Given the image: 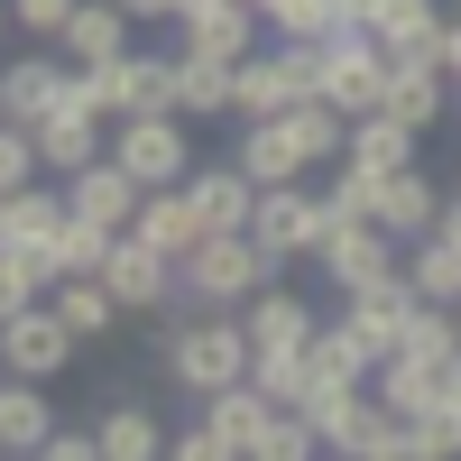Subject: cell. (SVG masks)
<instances>
[{"mask_svg":"<svg viewBox=\"0 0 461 461\" xmlns=\"http://www.w3.org/2000/svg\"><path fill=\"white\" fill-rule=\"evenodd\" d=\"M267 277H277V267H267V249L249 230H203V240L176 258V295L185 304H230V314H240Z\"/></svg>","mask_w":461,"mask_h":461,"instance_id":"obj_1","label":"cell"},{"mask_svg":"<svg viewBox=\"0 0 461 461\" xmlns=\"http://www.w3.org/2000/svg\"><path fill=\"white\" fill-rule=\"evenodd\" d=\"M314 65H323V37H295V47H249L240 65H230V121H277L286 102L314 93Z\"/></svg>","mask_w":461,"mask_h":461,"instance_id":"obj_2","label":"cell"},{"mask_svg":"<svg viewBox=\"0 0 461 461\" xmlns=\"http://www.w3.org/2000/svg\"><path fill=\"white\" fill-rule=\"evenodd\" d=\"M323 230H332V203H323L314 176H295V185H258V203H249V240L267 249V267H277V277H286L295 258L323 249Z\"/></svg>","mask_w":461,"mask_h":461,"instance_id":"obj_3","label":"cell"},{"mask_svg":"<svg viewBox=\"0 0 461 461\" xmlns=\"http://www.w3.org/2000/svg\"><path fill=\"white\" fill-rule=\"evenodd\" d=\"M111 158H121L139 185H185V167H194L185 111H121V121H111Z\"/></svg>","mask_w":461,"mask_h":461,"instance_id":"obj_4","label":"cell"},{"mask_svg":"<svg viewBox=\"0 0 461 461\" xmlns=\"http://www.w3.org/2000/svg\"><path fill=\"white\" fill-rule=\"evenodd\" d=\"M378 84H388V47H378L369 28H332L323 65H314V93L341 111V121H360V111H378Z\"/></svg>","mask_w":461,"mask_h":461,"instance_id":"obj_5","label":"cell"},{"mask_svg":"<svg viewBox=\"0 0 461 461\" xmlns=\"http://www.w3.org/2000/svg\"><path fill=\"white\" fill-rule=\"evenodd\" d=\"M0 369H19V378H65L74 369V323L56 314L47 295L0 314Z\"/></svg>","mask_w":461,"mask_h":461,"instance_id":"obj_6","label":"cell"},{"mask_svg":"<svg viewBox=\"0 0 461 461\" xmlns=\"http://www.w3.org/2000/svg\"><path fill=\"white\" fill-rule=\"evenodd\" d=\"M93 277L121 295V314H158V304H176V258L158 240H139V230H111V249Z\"/></svg>","mask_w":461,"mask_h":461,"instance_id":"obj_7","label":"cell"},{"mask_svg":"<svg viewBox=\"0 0 461 461\" xmlns=\"http://www.w3.org/2000/svg\"><path fill=\"white\" fill-rule=\"evenodd\" d=\"M28 130H37V167H47V176H74V167H93L102 148H111V121H102L84 93H74V65H65V102L37 111Z\"/></svg>","mask_w":461,"mask_h":461,"instance_id":"obj_8","label":"cell"},{"mask_svg":"<svg viewBox=\"0 0 461 461\" xmlns=\"http://www.w3.org/2000/svg\"><path fill=\"white\" fill-rule=\"evenodd\" d=\"M167 28H176V47H185V56H221V65H240L249 47H267L258 0H185Z\"/></svg>","mask_w":461,"mask_h":461,"instance_id":"obj_9","label":"cell"},{"mask_svg":"<svg viewBox=\"0 0 461 461\" xmlns=\"http://www.w3.org/2000/svg\"><path fill=\"white\" fill-rule=\"evenodd\" d=\"M397 249H406V240H388L378 221H332L323 249H314V267L351 295V286H388V277H397Z\"/></svg>","mask_w":461,"mask_h":461,"instance_id":"obj_10","label":"cell"},{"mask_svg":"<svg viewBox=\"0 0 461 461\" xmlns=\"http://www.w3.org/2000/svg\"><path fill=\"white\" fill-rule=\"evenodd\" d=\"M56 185H65V212H74V221H102V230H130V221H139V194H148V185L111 158V148H102L93 167L56 176Z\"/></svg>","mask_w":461,"mask_h":461,"instance_id":"obj_11","label":"cell"},{"mask_svg":"<svg viewBox=\"0 0 461 461\" xmlns=\"http://www.w3.org/2000/svg\"><path fill=\"white\" fill-rule=\"evenodd\" d=\"M443 102H452V74L434 56H388V84H378V111H397L406 130H443Z\"/></svg>","mask_w":461,"mask_h":461,"instance_id":"obj_12","label":"cell"},{"mask_svg":"<svg viewBox=\"0 0 461 461\" xmlns=\"http://www.w3.org/2000/svg\"><path fill=\"white\" fill-rule=\"evenodd\" d=\"M369 221L388 230V240H415V230H434V221H443V185H434L425 167H388V176H378Z\"/></svg>","mask_w":461,"mask_h":461,"instance_id":"obj_13","label":"cell"},{"mask_svg":"<svg viewBox=\"0 0 461 461\" xmlns=\"http://www.w3.org/2000/svg\"><path fill=\"white\" fill-rule=\"evenodd\" d=\"M130 28H139V19L121 10V0H74V19L56 28V56H65V65H111L121 47H139Z\"/></svg>","mask_w":461,"mask_h":461,"instance_id":"obj_14","label":"cell"},{"mask_svg":"<svg viewBox=\"0 0 461 461\" xmlns=\"http://www.w3.org/2000/svg\"><path fill=\"white\" fill-rule=\"evenodd\" d=\"M65 102V56L56 47H28V56H0V121H37V111Z\"/></svg>","mask_w":461,"mask_h":461,"instance_id":"obj_15","label":"cell"},{"mask_svg":"<svg viewBox=\"0 0 461 461\" xmlns=\"http://www.w3.org/2000/svg\"><path fill=\"white\" fill-rule=\"evenodd\" d=\"M267 415H277V397H267L258 378H230V388H212V397H203V434H212L221 452H258Z\"/></svg>","mask_w":461,"mask_h":461,"instance_id":"obj_16","label":"cell"},{"mask_svg":"<svg viewBox=\"0 0 461 461\" xmlns=\"http://www.w3.org/2000/svg\"><path fill=\"white\" fill-rule=\"evenodd\" d=\"M185 203H194V221L203 230H249V203H258V185L240 176V167H185Z\"/></svg>","mask_w":461,"mask_h":461,"instance_id":"obj_17","label":"cell"},{"mask_svg":"<svg viewBox=\"0 0 461 461\" xmlns=\"http://www.w3.org/2000/svg\"><path fill=\"white\" fill-rule=\"evenodd\" d=\"M56 221H65V185L56 176H28V185L0 194V240H10V249H47Z\"/></svg>","mask_w":461,"mask_h":461,"instance_id":"obj_18","label":"cell"},{"mask_svg":"<svg viewBox=\"0 0 461 461\" xmlns=\"http://www.w3.org/2000/svg\"><path fill=\"white\" fill-rule=\"evenodd\" d=\"M397 277L425 304H461V240L452 230H415V240L397 249Z\"/></svg>","mask_w":461,"mask_h":461,"instance_id":"obj_19","label":"cell"},{"mask_svg":"<svg viewBox=\"0 0 461 461\" xmlns=\"http://www.w3.org/2000/svg\"><path fill=\"white\" fill-rule=\"evenodd\" d=\"M47 434H56V397H47V378L0 369V452H37Z\"/></svg>","mask_w":461,"mask_h":461,"instance_id":"obj_20","label":"cell"},{"mask_svg":"<svg viewBox=\"0 0 461 461\" xmlns=\"http://www.w3.org/2000/svg\"><path fill=\"white\" fill-rule=\"evenodd\" d=\"M93 443H102V461H158V452H167V425H158V406L111 397V406L93 415Z\"/></svg>","mask_w":461,"mask_h":461,"instance_id":"obj_21","label":"cell"},{"mask_svg":"<svg viewBox=\"0 0 461 461\" xmlns=\"http://www.w3.org/2000/svg\"><path fill=\"white\" fill-rule=\"evenodd\" d=\"M369 37H378L388 56H434V65H443V0H378Z\"/></svg>","mask_w":461,"mask_h":461,"instance_id":"obj_22","label":"cell"},{"mask_svg":"<svg viewBox=\"0 0 461 461\" xmlns=\"http://www.w3.org/2000/svg\"><path fill=\"white\" fill-rule=\"evenodd\" d=\"M415 148H425V130H406L397 111H360L351 139H341V158L369 167V176H388V167H415Z\"/></svg>","mask_w":461,"mask_h":461,"instance_id":"obj_23","label":"cell"},{"mask_svg":"<svg viewBox=\"0 0 461 461\" xmlns=\"http://www.w3.org/2000/svg\"><path fill=\"white\" fill-rule=\"evenodd\" d=\"M230 167H240L249 185H295V176H304L286 121H240V139H230Z\"/></svg>","mask_w":461,"mask_h":461,"instance_id":"obj_24","label":"cell"},{"mask_svg":"<svg viewBox=\"0 0 461 461\" xmlns=\"http://www.w3.org/2000/svg\"><path fill=\"white\" fill-rule=\"evenodd\" d=\"M277 121H286V139H295V158H304V176H323V167L341 158V139H351V121H341V111H332L323 93H304V102H286Z\"/></svg>","mask_w":461,"mask_h":461,"instance_id":"obj_25","label":"cell"},{"mask_svg":"<svg viewBox=\"0 0 461 461\" xmlns=\"http://www.w3.org/2000/svg\"><path fill=\"white\" fill-rule=\"evenodd\" d=\"M314 323H323V314H314L295 286H277V277L240 304V332H249V341H314Z\"/></svg>","mask_w":461,"mask_h":461,"instance_id":"obj_26","label":"cell"},{"mask_svg":"<svg viewBox=\"0 0 461 461\" xmlns=\"http://www.w3.org/2000/svg\"><path fill=\"white\" fill-rule=\"evenodd\" d=\"M167 111H185V121H230V65L176 47V93H167Z\"/></svg>","mask_w":461,"mask_h":461,"instance_id":"obj_27","label":"cell"},{"mask_svg":"<svg viewBox=\"0 0 461 461\" xmlns=\"http://www.w3.org/2000/svg\"><path fill=\"white\" fill-rule=\"evenodd\" d=\"M139 240H158L167 258H185V249H194L203 240V221H194V203H185V185H148V194H139Z\"/></svg>","mask_w":461,"mask_h":461,"instance_id":"obj_28","label":"cell"},{"mask_svg":"<svg viewBox=\"0 0 461 461\" xmlns=\"http://www.w3.org/2000/svg\"><path fill=\"white\" fill-rule=\"evenodd\" d=\"M47 304L74 323V341H93V332H111V323H130V314H121V295H111L102 277H56V286H47Z\"/></svg>","mask_w":461,"mask_h":461,"instance_id":"obj_29","label":"cell"},{"mask_svg":"<svg viewBox=\"0 0 461 461\" xmlns=\"http://www.w3.org/2000/svg\"><path fill=\"white\" fill-rule=\"evenodd\" d=\"M102 249H111V230L65 212V221H56V240L37 249V267H47V286H56V277H93V267H102Z\"/></svg>","mask_w":461,"mask_h":461,"instance_id":"obj_30","label":"cell"},{"mask_svg":"<svg viewBox=\"0 0 461 461\" xmlns=\"http://www.w3.org/2000/svg\"><path fill=\"white\" fill-rule=\"evenodd\" d=\"M397 351H415V360H434V369H443V360L461 351V314H452V304H425V295H415V304H406Z\"/></svg>","mask_w":461,"mask_h":461,"instance_id":"obj_31","label":"cell"},{"mask_svg":"<svg viewBox=\"0 0 461 461\" xmlns=\"http://www.w3.org/2000/svg\"><path fill=\"white\" fill-rule=\"evenodd\" d=\"M258 28L277 37V47H295V37H332L341 10H332V0H258Z\"/></svg>","mask_w":461,"mask_h":461,"instance_id":"obj_32","label":"cell"},{"mask_svg":"<svg viewBox=\"0 0 461 461\" xmlns=\"http://www.w3.org/2000/svg\"><path fill=\"white\" fill-rule=\"evenodd\" d=\"M249 378H258L277 406H295V397H304V341H249Z\"/></svg>","mask_w":461,"mask_h":461,"instance_id":"obj_33","label":"cell"},{"mask_svg":"<svg viewBox=\"0 0 461 461\" xmlns=\"http://www.w3.org/2000/svg\"><path fill=\"white\" fill-rule=\"evenodd\" d=\"M37 295H47L37 249H10V240H0V314H10V304H37Z\"/></svg>","mask_w":461,"mask_h":461,"instance_id":"obj_34","label":"cell"},{"mask_svg":"<svg viewBox=\"0 0 461 461\" xmlns=\"http://www.w3.org/2000/svg\"><path fill=\"white\" fill-rule=\"evenodd\" d=\"M314 443H323V434L304 425L295 406H277V415H267V434H258V461H304V452H314Z\"/></svg>","mask_w":461,"mask_h":461,"instance_id":"obj_35","label":"cell"},{"mask_svg":"<svg viewBox=\"0 0 461 461\" xmlns=\"http://www.w3.org/2000/svg\"><path fill=\"white\" fill-rule=\"evenodd\" d=\"M28 176H47V167H37V130L28 121H0V194L28 185Z\"/></svg>","mask_w":461,"mask_h":461,"instance_id":"obj_36","label":"cell"},{"mask_svg":"<svg viewBox=\"0 0 461 461\" xmlns=\"http://www.w3.org/2000/svg\"><path fill=\"white\" fill-rule=\"evenodd\" d=\"M74 19V0H10V28L37 37V47H56V28Z\"/></svg>","mask_w":461,"mask_h":461,"instance_id":"obj_37","label":"cell"},{"mask_svg":"<svg viewBox=\"0 0 461 461\" xmlns=\"http://www.w3.org/2000/svg\"><path fill=\"white\" fill-rule=\"evenodd\" d=\"M37 452H47V461H93L102 443H93V425H56V434L37 443Z\"/></svg>","mask_w":461,"mask_h":461,"instance_id":"obj_38","label":"cell"},{"mask_svg":"<svg viewBox=\"0 0 461 461\" xmlns=\"http://www.w3.org/2000/svg\"><path fill=\"white\" fill-rule=\"evenodd\" d=\"M121 10H130V19H139V28H167V19H176V10H185V0H121Z\"/></svg>","mask_w":461,"mask_h":461,"instance_id":"obj_39","label":"cell"},{"mask_svg":"<svg viewBox=\"0 0 461 461\" xmlns=\"http://www.w3.org/2000/svg\"><path fill=\"white\" fill-rule=\"evenodd\" d=\"M443 74H452V93H461V19H443Z\"/></svg>","mask_w":461,"mask_h":461,"instance_id":"obj_40","label":"cell"},{"mask_svg":"<svg viewBox=\"0 0 461 461\" xmlns=\"http://www.w3.org/2000/svg\"><path fill=\"white\" fill-rule=\"evenodd\" d=\"M434 230H452V240H461V194H443V221Z\"/></svg>","mask_w":461,"mask_h":461,"instance_id":"obj_41","label":"cell"},{"mask_svg":"<svg viewBox=\"0 0 461 461\" xmlns=\"http://www.w3.org/2000/svg\"><path fill=\"white\" fill-rule=\"evenodd\" d=\"M443 425H452V452H461V406H443Z\"/></svg>","mask_w":461,"mask_h":461,"instance_id":"obj_42","label":"cell"},{"mask_svg":"<svg viewBox=\"0 0 461 461\" xmlns=\"http://www.w3.org/2000/svg\"><path fill=\"white\" fill-rule=\"evenodd\" d=\"M0 37H19V28H10V0H0Z\"/></svg>","mask_w":461,"mask_h":461,"instance_id":"obj_43","label":"cell"},{"mask_svg":"<svg viewBox=\"0 0 461 461\" xmlns=\"http://www.w3.org/2000/svg\"><path fill=\"white\" fill-rule=\"evenodd\" d=\"M452 314H461V304H452Z\"/></svg>","mask_w":461,"mask_h":461,"instance_id":"obj_44","label":"cell"}]
</instances>
